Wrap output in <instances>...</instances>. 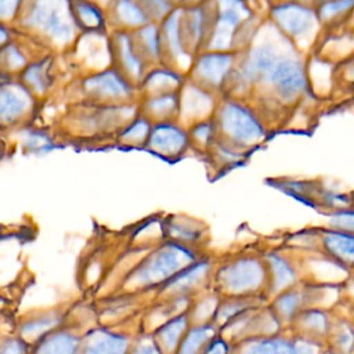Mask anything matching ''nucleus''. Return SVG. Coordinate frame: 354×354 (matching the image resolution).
Masks as SVG:
<instances>
[{"instance_id":"obj_25","label":"nucleus","mask_w":354,"mask_h":354,"mask_svg":"<svg viewBox=\"0 0 354 354\" xmlns=\"http://www.w3.org/2000/svg\"><path fill=\"white\" fill-rule=\"evenodd\" d=\"M202 354H231V346L223 336L216 335L207 343Z\"/></svg>"},{"instance_id":"obj_28","label":"nucleus","mask_w":354,"mask_h":354,"mask_svg":"<svg viewBox=\"0 0 354 354\" xmlns=\"http://www.w3.org/2000/svg\"><path fill=\"white\" fill-rule=\"evenodd\" d=\"M353 6V3H330V4H326V6H324L322 7V11H321V14L326 18H329V17H333V15H336V14H339V12H344L346 11V8H348V7H351Z\"/></svg>"},{"instance_id":"obj_13","label":"nucleus","mask_w":354,"mask_h":354,"mask_svg":"<svg viewBox=\"0 0 354 354\" xmlns=\"http://www.w3.org/2000/svg\"><path fill=\"white\" fill-rule=\"evenodd\" d=\"M205 271H206V264L188 266L187 268L180 271L177 275H174L169 282H166L163 285V290L173 297L181 299L201 281Z\"/></svg>"},{"instance_id":"obj_5","label":"nucleus","mask_w":354,"mask_h":354,"mask_svg":"<svg viewBox=\"0 0 354 354\" xmlns=\"http://www.w3.org/2000/svg\"><path fill=\"white\" fill-rule=\"evenodd\" d=\"M268 82H271L277 91L283 98H290L299 94L306 86V76L301 65L297 61L281 58L270 72Z\"/></svg>"},{"instance_id":"obj_2","label":"nucleus","mask_w":354,"mask_h":354,"mask_svg":"<svg viewBox=\"0 0 354 354\" xmlns=\"http://www.w3.org/2000/svg\"><path fill=\"white\" fill-rule=\"evenodd\" d=\"M136 332L118 325L91 326L82 333L79 354H129Z\"/></svg>"},{"instance_id":"obj_20","label":"nucleus","mask_w":354,"mask_h":354,"mask_svg":"<svg viewBox=\"0 0 354 354\" xmlns=\"http://www.w3.org/2000/svg\"><path fill=\"white\" fill-rule=\"evenodd\" d=\"M75 15L76 19L86 28L95 29L102 25V17L98 12V10L87 3H80L75 8Z\"/></svg>"},{"instance_id":"obj_23","label":"nucleus","mask_w":354,"mask_h":354,"mask_svg":"<svg viewBox=\"0 0 354 354\" xmlns=\"http://www.w3.org/2000/svg\"><path fill=\"white\" fill-rule=\"evenodd\" d=\"M330 225H333L337 230L347 231L346 234L354 235V213L343 212V213L335 214L330 218Z\"/></svg>"},{"instance_id":"obj_4","label":"nucleus","mask_w":354,"mask_h":354,"mask_svg":"<svg viewBox=\"0 0 354 354\" xmlns=\"http://www.w3.org/2000/svg\"><path fill=\"white\" fill-rule=\"evenodd\" d=\"M55 3H39L30 15V24L58 40H68L73 32L66 12L58 8Z\"/></svg>"},{"instance_id":"obj_11","label":"nucleus","mask_w":354,"mask_h":354,"mask_svg":"<svg viewBox=\"0 0 354 354\" xmlns=\"http://www.w3.org/2000/svg\"><path fill=\"white\" fill-rule=\"evenodd\" d=\"M218 335V329L213 322L192 324L180 343L176 354H202L207 343Z\"/></svg>"},{"instance_id":"obj_27","label":"nucleus","mask_w":354,"mask_h":354,"mask_svg":"<svg viewBox=\"0 0 354 354\" xmlns=\"http://www.w3.org/2000/svg\"><path fill=\"white\" fill-rule=\"evenodd\" d=\"M50 141L47 137L41 136V134H32L29 137V140L26 141V145L29 148H33L36 151H44V149H50Z\"/></svg>"},{"instance_id":"obj_12","label":"nucleus","mask_w":354,"mask_h":354,"mask_svg":"<svg viewBox=\"0 0 354 354\" xmlns=\"http://www.w3.org/2000/svg\"><path fill=\"white\" fill-rule=\"evenodd\" d=\"M184 144L185 136L183 131L170 124L158 126L149 137V147L163 155H176L183 149Z\"/></svg>"},{"instance_id":"obj_1","label":"nucleus","mask_w":354,"mask_h":354,"mask_svg":"<svg viewBox=\"0 0 354 354\" xmlns=\"http://www.w3.org/2000/svg\"><path fill=\"white\" fill-rule=\"evenodd\" d=\"M192 256L183 248L169 245L147 260L133 275V283L140 288L165 285L188 267Z\"/></svg>"},{"instance_id":"obj_24","label":"nucleus","mask_w":354,"mask_h":354,"mask_svg":"<svg viewBox=\"0 0 354 354\" xmlns=\"http://www.w3.org/2000/svg\"><path fill=\"white\" fill-rule=\"evenodd\" d=\"M26 80L35 88H44L46 87V66L44 65H35L26 71Z\"/></svg>"},{"instance_id":"obj_10","label":"nucleus","mask_w":354,"mask_h":354,"mask_svg":"<svg viewBox=\"0 0 354 354\" xmlns=\"http://www.w3.org/2000/svg\"><path fill=\"white\" fill-rule=\"evenodd\" d=\"M275 19L289 35H303L307 32L314 21L313 12L301 6L288 4L278 7L274 12Z\"/></svg>"},{"instance_id":"obj_22","label":"nucleus","mask_w":354,"mask_h":354,"mask_svg":"<svg viewBox=\"0 0 354 354\" xmlns=\"http://www.w3.org/2000/svg\"><path fill=\"white\" fill-rule=\"evenodd\" d=\"M118 8H119V14H120L123 22H126L129 25H141L145 22V15L138 8L137 4L119 3Z\"/></svg>"},{"instance_id":"obj_9","label":"nucleus","mask_w":354,"mask_h":354,"mask_svg":"<svg viewBox=\"0 0 354 354\" xmlns=\"http://www.w3.org/2000/svg\"><path fill=\"white\" fill-rule=\"evenodd\" d=\"M263 268L253 260H241L221 274L223 285L231 292H245L260 283Z\"/></svg>"},{"instance_id":"obj_26","label":"nucleus","mask_w":354,"mask_h":354,"mask_svg":"<svg viewBox=\"0 0 354 354\" xmlns=\"http://www.w3.org/2000/svg\"><path fill=\"white\" fill-rule=\"evenodd\" d=\"M271 260H272V267L275 270V275H278L277 277L278 283L282 285V283H286L290 279H293V272H292L290 267H288L286 263L282 259L271 257Z\"/></svg>"},{"instance_id":"obj_14","label":"nucleus","mask_w":354,"mask_h":354,"mask_svg":"<svg viewBox=\"0 0 354 354\" xmlns=\"http://www.w3.org/2000/svg\"><path fill=\"white\" fill-rule=\"evenodd\" d=\"M231 57L227 54H207L198 64L199 75L214 84H218L227 73Z\"/></svg>"},{"instance_id":"obj_21","label":"nucleus","mask_w":354,"mask_h":354,"mask_svg":"<svg viewBox=\"0 0 354 354\" xmlns=\"http://www.w3.org/2000/svg\"><path fill=\"white\" fill-rule=\"evenodd\" d=\"M32 346L17 333L0 337V354H30Z\"/></svg>"},{"instance_id":"obj_6","label":"nucleus","mask_w":354,"mask_h":354,"mask_svg":"<svg viewBox=\"0 0 354 354\" xmlns=\"http://www.w3.org/2000/svg\"><path fill=\"white\" fill-rule=\"evenodd\" d=\"M82 333L76 328L64 325L35 343L30 354H79Z\"/></svg>"},{"instance_id":"obj_30","label":"nucleus","mask_w":354,"mask_h":354,"mask_svg":"<svg viewBox=\"0 0 354 354\" xmlns=\"http://www.w3.org/2000/svg\"><path fill=\"white\" fill-rule=\"evenodd\" d=\"M4 40H7V30L0 26V44H1Z\"/></svg>"},{"instance_id":"obj_7","label":"nucleus","mask_w":354,"mask_h":354,"mask_svg":"<svg viewBox=\"0 0 354 354\" xmlns=\"http://www.w3.org/2000/svg\"><path fill=\"white\" fill-rule=\"evenodd\" d=\"M66 325L65 315L57 311L41 313L37 315H32L21 321L17 326V335L24 339L28 344L33 346L47 335Z\"/></svg>"},{"instance_id":"obj_15","label":"nucleus","mask_w":354,"mask_h":354,"mask_svg":"<svg viewBox=\"0 0 354 354\" xmlns=\"http://www.w3.org/2000/svg\"><path fill=\"white\" fill-rule=\"evenodd\" d=\"M26 94L22 90L7 87L0 90V120H11L24 112L26 106Z\"/></svg>"},{"instance_id":"obj_18","label":"nucleus","mask_w":354,"mask_h":354,"mask_svg":"<svg viewBox=\"0 0 354 354\" xmlns=\"http://www.w3.org/2000/svg\"><path fill=\"white\" fill-rule=\"evenodd\" d=\"M239 24V14L236 10L234 8H228L224 10L217 21V28L214 32V47L217 48H223L228 40H230V35L234 32V29L238 26Z\"/></svg>"},{"instance_id":"obj_8","label":"nucleus","mask_w":354,"mask_h":354,"mask_svg":"<svg viewBox=\"0 0 354 354\" xmlns=\"http://www.w3.org/2000/svg\"><path fill=\"white\" fill-rule=\"evenodd\" d=\"M192 321L189 311H183L169 318L158 328L152 330V335L159 344L163 354H176L180 343L183 342L185 333L191 328Z\"/></svg>"},{"instance_id":"obj_29","label":"nucleus","mask_w":354,"mask_h":354,"mask_svg":"<svg viewBox=\"0 0 354 354\" xmlns=\"http://www.w3.org/2000/svg\"><path fill=\"white\" fill-rule=\"evenodd\" d=\"M171 100H173L171 97H162V98H158L156 101H153L151 105L153 106L155 111H159V109H160V112H165L166 106L169 108V106L173 105V101H171Z\"/></svg>"},{"instance_id":"obj_17","label":"nucleus","mask_w":354,"mask_h":354,"mask_svg":"<svg viewBox=\"0 0 354 354\" xmlns=\"http://www.w3.org/2000/svg\"><path fill=\"white\" fill-rule=\"evenodd\" d=\"M325 246L333 256L342 260H354V235L351 234L329 232L325 236Z\"/></svg>"},{"instance_id":"obj_16","label":"nucleus","mask_w":354,"mask_h":354,"mask_svg":"<svg viewBox=\"0 0 354 354\" xmlns=\"http://www.w3.org/2000/svg\"><path fill=\"white\" fill-rule=\"evenodd\" d=\"M90 90L102 95H124L129 91L127 83L113 72H106L87 82Z\"/></svg>"},{"instance_id":"obj_19","label":"nucleus","mask_w":354,"mask_h":354,"mask_svg":"<svg viewBox=\"0 0 354 354\" xmlns=\"http://www.w3.org/2000/svg\"><path fill=\"white\" fill-rule=\"evenodd\" d=\"M129 354H163V351L156 343L152 332L145 329H137Z\"/></svg>"},{"instance_id":"obj_3","label":"nucleus","mask_w":354,"mask_h":354,"mask_svg":"<svg viewBox=\"0 0 354 354\" xmlns=\"http://www.w3.org/2000/svg\"><path fill=\"white\" fill-rule=\"evenodd\" d=\"M221 124L224 131L239 142H253L263 136V130L253 115L235 104L224 108Z\"/></svg>"}]
</instances>
